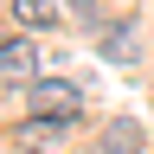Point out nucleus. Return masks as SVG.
<instances>
[{"instance_id":"1","label":"nucleus","mask_w":154,"mask_h":154,"mask_svg":"<svg viewBox=\"0 0 154 154\" xmlns=\"http://www.w3.org/2000/svg\"><path fill=\"white\" fill-rule=\"evenodd\" d=\"M26 109L38 116V122H77V84H64V77H38V84L26 90Z\"/></svg>"},{"instance_id":"2","label":"nucleus","mask_w":154,"mask_h":154,"mask_svg":"<svg viewBox=\"0 0 154 154\" xmlns=\"http://www.w3.org/2000/svg\"><path fill=\"white\" fill-rule=\"evenodd\" d=\"M32 71H38V45L32 38H0V77L7 84H32Z\"/></svg>"},{"instance_id":"3","label":"nucleus","mask_w":154,"mask_h":154,"mask_svg":"<svg viewBox=\"0 0 154 154\" xmlns=\"http://www.w3.org/2000/svg\"><path fill=\"white\" fill-rule=\"evenodd\" d=\"M7 7H13L19 26H58V7H51V0H7Z\"/></svg>"}]
</instances>
